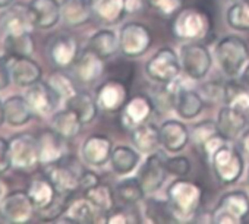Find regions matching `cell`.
<instances>
[{
	"label": "cell",
	"mask_w": 249,
	"mask_h": 224,
	"mask_svg": "<svg viewBox=\"0 0 249 224\" xmlns=\"http://www.w3.org/2000/svg\"><path fill=\"white\" fill-rule=\"evenodd\" d=\"M202 188L199 183L178 179L167 188V201L178 221H189L196 215L202 202Z\"/></svg>",
	"instance_id": "obj_1"
},
{
	"label": "cell",
	"mask_w": 249,
	"mask_h": 224,
	"mask_svg": "<svg viewBox=\"0 0 249 224\" xmlns=\"http://www.w3.org/2000/svg\"><path fill=\"white\" fill-rule=\"evenodd\" d=\"M211 27V17L207 11L196 6L182 8L173 17L172 34L182 41H198L210 34Z\"/></svg>",
	"instance_id": "obj_2"
},
{
	"label": "cell",
	"mask_w": 249,
	"mask_h": 224,
	"mask_svg": "<svg viewBox=\"0 0 249 224\" xmlns=\"http://www.w3.org/2000/svg\"><path fill=\"white\" fill-rule=\"evenodd\" d=\"M214 54L221 72L229 78H234L242 73L249 57V50L240 37L226 35L215 44Z\"/></svg>",
	"instance_id": "obj_3"
},
{
	"label": "cell",
	"mask_w": 249,
	"mask_h": 224,
	"mask_svg": "<svg viewBox=\"0 0 249 224\" xmlns=\"http://www.w3.org/2000/svg\"><path fill=\"white\" fill-rule=\"evenodd\" d=\"M249 215V196L243 190H230L224 193L211 212V221L215 224H239Z\"/></svg>",
	"instance_id": "obj_4"
},
{
	"label": "cell",
	"mask_w": 249,
	"mask_h": 224,
	"mask_svg": "<svg viewBox=\"0 0 249 224\" xmlns=\"http://www.w3.org/2000/svg\"><path fill=\"white\" fill-rule=\"evenodd\" d=\"M180 66L183 73L194 81L205 78L213 65V57L208 47L198 41H188L179 52Z\"/></svg>",
	"instance_id": "obj_5"
},
{
	"label": "cell",
	"mask_w": 249,
	"mask_h": 224,
	"mask_svg": "<svg viewBox=\"0 0 249 224\" xmlns=\"http://www.w3.org/2000/svg\"><path fill=\"white\" fill-rule=\"evenodd\" d=\"M153 43V34L145 24L128 22L119 33V50L124 57H140L148 52Z\"/></svg>",
	"instance_id": "obj_6"
},
{
	"label": "cell",
	"mask_w": 249,
	"mask_h": 224,
	"mask_svg": "<svg viewBox=\"0 0 249 224\" xmlns=\"http://www.w3.org/2000/svg\"><path fill=\"white\" fill-rule=\"evenodd\" d=\"M82 173L84 169L81 167V164L75 158L68 155L52 166H47L46 170V174L54 185L56 190L66 196L75 193L79 189V180Z\"/></svg>",
	"instance_id": "obj_7"
},
{
	"label": "cell",
	"mask_w": 249,
	"mask_h": 224,
	"mask_svg": "<svg viewBox=\"0 0 249 224\" xmlns=\"http://www.w3.org/2000/svg\"><path fill=\"white\" fill-rule=\"evenodd\" d=\"M210 164L213 167L215 177L223 185L236 183L240 179L243 169H245V163H243L240 153L229 144H224L213 155V158L210 160Z\"/></svg>",
	"instance_id": "obj_8"
},
{
	"label": "cell",
	"mask_w": 249,
	"mask_h": 224,
	"mask_svg": "<svg viewBox=\"0 0 249 224\" xmlns=\"http://www.w3.org/2000/svg\"><path fill=\"white\" fill-rule=\"evenodd\" d=\"M182 70L179 54L172 47L159 49L145 65V73L157 84H167L176 78Z\"/></svg>",
	"instance_id": "obj_9"
},
{
	"label": "cell",
	"mask_w": 249,
	"mask_h": 224,
	"mask_svg": "<svg viewBox=\"0 0 249 224\" xmlns=\"http://www.w3.org/2000/svg\"><path fill=\"white\" fill-rule=\"evenodd\" d=\"M9 150L12 167L18 170L31 172L40 164L37 138L30 134H18L12 137L9 141Z\"/></svg>",
	"instance_id": "obj_10"
},
{
	"label": "cell",
	"mask_w": 249,
	"mask_h": 224,
	"mask_svg": "<svg viewBox=\"0 0 249 224\" xmlns=\"http://www.w3.org/2000/svg\"><path fill=\"white\" fill-rule=\"evenodd\" d=\"M27 193L31 198L36 209L38 212H41L43 215H50V218L60 215V212L57 209H54V207L62 208L63 211L66 208V205L62 207L60 204H57V199L63 195L56 190L54 185L50 182L49 177L36 179V180L30 182V185L27 188Z\"/></svg>",
	"instance_id": "obj_11"
},
{
	"label": "cell",
	"mask_w": 249,
	"mask_h": 224,
	"mask_svg": "<svg viewBox=\"0 0 249 224\" xmlns=\"http://www.w3.org/2000/svg\"><path fill=\"white\" fill-rule=\"evenodd\" d=\"M129 100V85L116 78L104 81L95 89V101L98 108L106 113H120Z\"/></svg>",
	"instance_id": "obj_12"
},
{
	"label": "cell",
	"mask_w": 249,
	"mask_h": 224,
	"mask_svg": "<svg viewBox=\"0 0 249 224\" xmlns=\"http://www.w3.org/2000/svg\"><path fill=\"white\" fill-rule=\"evenodd\" d=\"M36 207L27 190H12L0 202V217L12 224H25L31 221Z\"/></svg>",
	"instance_id": "obj_13"
},
{
	"label": "cell",
	"mask_w": 249,
	"mask_h": 224,
	"mask_svg": "<svg viewBox=\"0 0 249 224\" xmlns=\"http://www.w3.org/2000/svg\"><path fill=\"white\" fill-rule=\"evenodd\" d=\"M154 108L156 105L153 98L144 94L134 95L120 110V123L126 131H132L135 126L150 121L154 113Z\"/></svg>",
	"instance_id": "obj_14"
},
{
	"label": "cell",
	"mask_w": 249,
	"mask_h": 224,
	"mask_svg": "<svg viewBox=\"0 0 249 224\" xmlns=\"http://www.w3.org/2000/svg\"><path fill=\"white\" fill-rule=\"evenodd\" d=\"M166 160L161 153H151L142 163L140 172H138V180L144 189L145 193H154L157 192L167 176L166 169Z\"/></svg>",
	"instance_id": "obj_15"
},
{
	"label": "cell",
	"mask_w": 249,
	"mask_h": 224,
	"mask_svg": "<svg viewBox=\"0 0 249 224\" xmlns=\"http://www.w3.org/2000/svg\"><path fill=\"white\" fill-rule=\"evenodd\" d=\"M11 72L12 82L21 88H28L33 84L41 81V66L30 56H11L5 57Z\"/></svg>",
	"instance_id": "obj_16"
},
{
	"label": "cell",
	"mask_w": 249,
	"mask_h": 224,
	"mask_svg": "<svg viewBox=\"0 0 249 224\" xmlns=\"http://www.w3.org/2000/svg\"><path fill=\"white\" fill-rule=\"evenodd\" d=\"M49 59L57 68L72 66L79 56V43L73 35L59 34L49 43Z\"/></svg>",
	"instance_id": "obj_17"
},
{
	"label": "cell",
	"mask_w": 249,
	"mask_h": 224,
	"mask_svg": "<svg viewBox=\"0 0 249 224\" xmlns=\"http://www.w3.org/2000/svg\"><path fill=\"white\" fill-rule=\"evenodd\" d=\"M113 151V142L107 135L94 134L89 135L82 147H81V157L82 160L91 167H101L110 163V155Z\"/></svg>",
	"instance_id": "obj_18"
},
{
	"label": "cell",
	"mask_w": 249,
	"mask_h": 224,
	"mask_svg": "<svg viewBox=\"0 0 249 224\" xmlns=\"http://www.w3.org/2000/svg\"><path fill=\"white\" fill-rule=\"evenodd\" d=\"M25 98L34 113L41 116H47L53 113L60 101L59 95L53 91L49 82H43V81H38L31 86H28L25 92Z\"/></svg>",
	"instance_id": "obj_19"
},
{
	"label": "cell",
	"mask_w": 249,
	"mask_h": 224,
	"mask_svg": "<svg viewBox=\"0 0 249 224\" xmlns=\"http://www.w3.org/2000/svg\"><path fill=\"white\" fill-rule=\"evenodd\" d=\"M66 139L62 138L54 129H46L43 131L38 138V155H40V164L47 167L52 166L62 158L66 157Z\"/></svg>",
	"instance_id": "obj_20"
},
{
	"label": "cell",
	"mask_w": 249,
	"mask_h": 224,
	"mask_svg": "<svg viewBox=\"0 0 249 224\" xmlns=\"http://www.w3.org/2000/svg\"><path fill=\"white\" fill-rule=\"evenodd\" d=\"M28 11L34 28L38 30H50L62 19L60 3L57 0H31Z\"/></svg>",
	"instance_id": "obj_21"
},
{
	"label": "cell",
	"mask_w": 249,
	"mask_h": 224,
	"mask_svg": "<svg viewBox=\"0 0 249 224\" xmlns=\"http://www.w3.org/2000/svg\"><path fill=\"white\" fill-rule=\"evenodd\" d=\"M73 70L79 82L94 84L106 70L104 59L87 47L82 53H79L76 62L73 63Z\"/></svg>",
	"instance_id": "obj_22"
},
{
	"label": "cell",
	"mask_w": 249,
	"mask_h": 224,
	"mask_svg": "<svg viewBox=\"0 0 249 224\" xmlns=\"http://www.w3.org/2000/svg\"><path fill=\"white\" fill-rule=\"evenodd\" d=\"M160 141L166 151L178 154L183 151L191 141L188 128L179 121H166L160 126Z\"/></svg>",
	"instance_id": "obj_23"
},
{
	"label": "cell",
	"mask_w": 249,
	"mask_h": 224,
	"mask_svg": "<svg viewBox=\"0 0 249 224\" xmlns=\"http://www.w3.org/2000/svg\"><path fill=\"white\" fill-rule=\"evenodd\" d=\"M248 126V115L229 105H223L217 116V128L218 132L227 139H236L240 134L245 132Z\"/></svg>",
	"instance_id": "obj_24"
},
{
	"label": "cell",
	"mask_w": 249,
	"mask_h": 224,
	"mask_svg": "<svg viewBox=\"0 0 249 224\" xmlns=\"http://www.w3.org/2000/svg\"><path fill=\"white\" fill-rule=\"evenodd\" d=\"M92 18L103 25H116L126 15L124 0H88Z\"/></svg>",
	"instance_id": "obj_25"
},
{
	"label": "cell",
	"mask_w": 249,
	"mask_h": 224,
	"mask_svg": "<svg viewBox=\"0 0 249 224\" xmlns=\"http://www.w3.org/2000/svg\"><path fill=\"white\" fill-rule=\"evenodd\" d=\"M202 107H204L202 97L196 91L188 88L186 85L176 92L173 110L176 111L180 119L192 121L198 118L202 111Z\"/></svg>",
	"instance_id": "obj_26"
},
{
	"label": "cell",
	"mask_w": 249,
	"mask_h": 224,
	"mask_svg": "<svg viewBox=\"0 0 249 224\" xmlns=\"http://www.w3.org/2000/svg\"><path fill=\"white\" fill-rule=\"evenodd\" d=\"M3 110H5V122L12 128H19L27 125L34 115L25 95H11L6 101H3Z\"/></svg>",
	"instance_id": "obj_27"
},
{
	"label": "cell",
	"mask_w": 249,
	"mask_h": 224,
	"mask_svg": "<svg viewBox=\"0 0 249 224\" xmlns=\"http://www.w3.org/2000/svg\"><path fill=\"white\" fill-rule=\"evenodd\" d=\"M131 132V139L135 148L140 153L151 154L157 150L159 145H161L160 141V128L153 122H144L138 126H135Z\"/></svg>",
	"instance_id": "obj_28"
},
{
	"label": "cell",
	"mask_w": 249,
	"mask_h": 224,
	"mask_svg": "<svg viewBox=\"0 0 249 224\" xmlns=\"http://www.w3.org/2000/svg\"><path fill=\"white\" fill-rule=\"evenodd\" d=\"M2 27L6 35H18V34L31 33V30L34 28V24L31 21L28 6L17 5V6L8 8V12L3 15V19H2Z\"/></svg>",
	"instance_id": "obj_29"
},
{
	"label": "cell",
	"mask_w": 249,
	"mask_h": 224,
	"mask_svg": "<svg viewBox=\"0 0 249 224\" xmlns=\"http://www.w3.org/2000/svg\"><path fill=\"white\" fill-rule=\"evenodd\" d=\"M98 215H103L91 202L89 199L79 198L72 201L69 205H66L62 217V221L66 223H78V224H89V223H95Z\"/></svg>",
	"instance_id": "obj_30"
},
{
	"label": "cell",
	"mask_w": 249,
	"mask_h": 224,
	"mask_svg": "<svg viewBox=\"0 0 249 224\" xmlns=\"http://www.w3.org/2000/svg\"><path fill=\"white\" fill-rule=\"evenodd\" d=\"M60 17L68 27H81L91 19L88 0H62Z\"/></svg>",
	"instance_id": "obj_31"
},
{
	"label": "cell",
	"mask_w": 249,
	"mask_h": 224,
	"mask_svg": "<svg viewBox=\"0 0 249 224\" xmlns=\"http://www.w3.org/2000/svg\"><path fill=\"white\" fill-rule=\"evenodd\" d=\"M140 163V153L128 145H117L110 155V164L116 174L126 176L132 173Z\"/></svg>",
	"instance_id": "obj_32"
},
{
	"label": "cell",
	"mask_w": 249,
	"mask_h": 224,
	"mask_svg": "<svg viewBox=\"0 0 249 224\" xmlns=\"http://www.w3.org/2000/svg\"><path fill=\"white\" fill-rule=\"evenodd\" d=\"M82 125L84 123L81 122L78 115L68 107L66 110H60L57 113H54L52 119V129H54L66 141L76 138L82 129Z\"/></svg>",
	"instance_id": "obj_33"
},
{
	"label": "cell",
	"mask_w": 249,
	"mask_h": 224,
	"mask_svg": "<svg viewBox=\"0 0 249 224\" xmlns=\"http://www.w3.org/2000/svg\"><path fill=\"white\" fill-rule=\"evenodd\" d=\"M66 107L75 111L84 125L91 123L97 118V113L100 110L95 98L85 91H78L72 98H69L66 101Z\"/></svg>",
	"instance_id": "obj_34"
},
{
	"label": "cell",
	"mask_w": 249,
	"mask_h": 224,
	"mask_svg": "<svg viewBox=\"0 0 249 224\" xmlns=\"http://www.w3.org/2000/svg\"><path fill=\"white\" fill-rule=\"evenodd\" d=\"M88 49L97 53L101 59H110L119 52V38L111 30H100L89 37Z\"/></svg>",
	"instance_id": "obj_35"
},
{
	"label": "cell",
	"mask_w": 249,
	"mask_h": 224,
	"mask_svg": "<svg viewBox=\"0 0 249 224\" xmlns=\"http://www.w3.org/2000/svg\"><path fill=\"white\" fill-rule=\"evenodd\" d=\"M84 196L87 199H89V202L103 214L106 215L108 211H111L116 207V195L114 190L111 189L110 185L107 183H97L95 186L84 190Z\"/></svg>",
	"instance_id": "obj_36"
},
{
	"label": "cell",
	"mask_w": 249,
	"mask_h": 224,
	"mask_svg": "<svg viewBox=\"0 0 249 224\" xmlns=\"http://www.w3.org/2000/svg\"><path fill=\"white\" fill-rule=\"evenodd\" d=\"M224 105L236 108L243 113H249V88H246L242 82L230 81L224 84V94H223Z\"/></svg>",
	"instance_id": "obj_37"
},
{
	"label": "cell",
	"mask_w": 249,
	"mask_h": 224,
	"mask_svg": "<svg viewBox=\"0 0 249 224\" xmlns=\"http://www.w3.org/2000/svg\"><path fill=\"white\" fill-rule=\"evenodd\" d=\"M144 189L138 180V177H126L120 180L116 186H114V195L116 199L119 202H122L123 205H135L140 201H142L144 198Z\"/></svg>",
	"instance_id": "obj_38"
},
{
	"label": "cell",
	"mask_w": 249,
	"mask_h": 224,
	"mask_svg": "<svg viewBox=\"0 0 249 224\" xmlns=\"http://www.w3.org/2000/svg\"><path fill=\"white\" fill-rule=\"evenodd\" d=\"M144 218L150 223H176V217L169 201H161L157 198H150L144 205Z\"/></svg>",
	"instance_id": "obj_39"
},
{
	"label": "cell",
	"mask_w": 249,
	"mask_h": 224,
	"mask_svg": "<svg viewBox=\"0 0 249 224\" xmlns=\"http://www.w3.org/2000/svg\"><path fill=\"white\" fill-rule=\"evenodd\" d=\"M5 50L11 56H31L36 50V41L31 33L6 35L5 37Z\"/></svg>",
	"instance_id": "obj_40"
},
{
	"label": "cell",
	"mask_w": 249,
	"mask_h": 224,
	"mask_svg": "<svg viewBox=\"0 0 249 224\" xmlns=\"http://www.w3.org/2000/svg\"><path fill=\"white\" fill-rule=\"evenodd\" d=\"M227 24L237 31H248L249 30V0L246 2L233 3L227 9L226 15Z\"/></svg>",
	"instance_id": "obj_41"
},
{
	"label": "cell",
	"mask_w": 249,
	"mask_h": 224,
	"mask_svg": "<svg viewBox=\"0 0 249 224\" xmlns=\"http://www.w3.org/2000/svg\"><path fill=\"white\" fill-rule=\"evenodd\" d=\"M47 82L53 88V91L59 95L60 100L68 101L69 98H72L78 92L73 79L71 76H68L66 73H63V72H54L49 78Z\"/></svg>",
	"instance_id": "obj_42"
},
{
	"label": "cell",
	"mask_w": 249,
	"mask_h": 224,
	"mask_svg": "<svg viewBox=\"0 0 249 224\" xmlns=\"http://www.w3.org/2000/svg\"><path fill=\"white\" fill-rule=\"evenodd\" d=\"M217 134H220V132H218V128H217V122H214V121H202V122H198V123H195L191 128V132H189L191 141L198 148H201L210 138H213Z\"/></svg>",
	"instance_id": "obj_43"
},
{
	"label": "cell",
	"mask_w": 249,
	"mask_h": 224,
	"mask_svg": "<svg viewBox=\"0 0 249 224\" xmlns=\"http://www.w3.org/2000/svg\"><path fill=\"white\" fill-rule=\"evenodd\" d=\"M147 5L163 18H173L183 5V0H147Z\"/></svg>",
	"instance_id": "obj_44"
},
{
	"label": "cell",
	"mask_w": 249,
	"mask_h": 224,
	"mask_svg": "<svg viewBox=\"0 0 249 224\" xmlns=\"http://www.w3.org/2000/svg\"><path fill=\"white\" fill-rule=\"evenodd\" d=\"M111 73V78H116L119 81H123L124 84H131L134 79V65L126 60H114L110 68L107 69Z\"/></svg>",
	"instance_id": "obj_45"
},
{
	"label": "cell",
	"mask_w": 249,
	"mask_h": 224,
	"mask_svg": "<svg viewBox=\"0 0 249 224\" xmlns=\"http://www.w3.org/2000/svg\"><path fill=\"white\" fill-rule=\"evenodd\" d=\"M104 221L108 224H131V223H140L141 220L137 218L135 212H131L124 207H114L111 211H108L104 215Z\"/></svg>",
	"instance_id": "obj_46"
},
{
	"label": "cell",
	"mask_w": 249,
	"mask_h": 224,
	"mask_svg": "<svg viewBox=\"0 0 249 224\" xmlns=\"http://www.w3.org/2000/svg\"><path fill=\"white\" fill-rule=\"evenodd\" d=\"M166 169L167 173L176 176V177H186L191 173L192 164L186 155H176L166 160Z\"/></svg>",
	"instance_id": "obj_47"
},
{
	"label": "cell",
	"mask_w": 249,
	"mask_h": 224,
	"mask_svg": "<svg viewBox=\"0 0 249 224\" xmlns=\"http://www.w3.org/2000/svg\"><path fill=\"white\" fill-rule=\"evenodd\" d=\"M224 144H227V139H226L221 134H217V135H214L213 138H210L199 150H201L202 155L205 157V160L210 161V160L213 158V155H214Z\"/></svg>",
	"instance_id": "obj_48"
},
{
	"label": "cell",
	"mask_w": 249,
	"mask_h": 224,
	"mask_svg": "<svg viewBox=\"0 0 249 224\" xmlns=\"http://www.w3.org/2000/svg\"><path fill=\"white\" fill-rule=\"evenodd\" d=\"M12 167V158H11V150H9V141L5 138H0V174L6 173Z\"/></svg>",
	"instance_id": "obj_49"
},
{
	"label": "cell",
	"mask_w": 249,
	"mask_h": 224,
	"mask_svg": "<svg viewBox=\"0 0 249 224\" xmlns=\"http://www.w3.org/2000/svg\"><path fill=\"white\" fill-rule=\"evenodd\" d=\"M100 177L98 174H95L91 170H84V173L81 174V180H79V189L81 190H87L92 186H95L97 183H100Z\"/></svg>",
	"instance_id": "obj_50"
},
{
	"label": "cell",
	"mask_w": 249,
	"mask_h": 224,
	"mask_svg": "<svg viewBox=\"0 0 249 224\" xmlns=\"http://www.w3.org/2000/svg\"><path fill=\"white\" fill-rule=\"evenodd\" d=\"M11 82H12V78H11V72L6 65V60L0 59V91L6 89Z\"/></svg>",
	"instance_id": "obj_51"
},
{
	"label": "cell",
	"mask_w": 249,
	"mask_h": 224,
	"mask_svg": "<svg viewBox=\"0 0 249 224\" xmlns=\"http://www.w3.org/2000/svg\"><path fill=\"white\" fill-rule=\"evenodd\" d=\"M147 0H124V8H126V14L134 15L144 9V5Z\"/></svg>",
	"instance_id": "obj_52"
},
{
	"label": "cell",
	"mask_w": 249,
	"mask_h": 224,
	"mask_svg": "<svg viewBox=\"0 0 249 224\" xmlns=\"http://www.w3.org/2000/svg\"><path fill=\"white\" fill-rule=\"evenodd\" d=\"M240 82H242L246 88H249V65H246L245 69L242 70V73H240Z\"/></svg>",
	"instance_id": "obj_53"
},
{
	"label": "cell",
	"mask_w": 249,
	"mask_h": 224,
	"mask_svg": "<svg viewBox=\"0 0 249 224\" xmlns=\"http://www.w3.org/2000/svg\"><path fill=\"white\" fill-rule=\"evenodd\" d=\"M242 148L246 154H249V131L243 132V137H242Z\"/></svg>",
	"instance_id": "obj_54"
},
{
	"label": "cell",
	"mask_w": 249,
	"mask_h": 224,
	"mask_svg": "<svg viewBox=\"0 0 249 224\" xmlns=\"http://www.w3.org/2000/svg\"><path fill=\"white\" fill-rule=\"evenodd\" d=\"M15 0H0V9H8L14 5Z\"/></svg>",
	"instance_id": "obj_55"
},
{
	"label": "cell",
	"mask_w": 249,
	"mask_h": 224,
	"mask_svg": "<svg viewBox=\"0 0 249 224\" xmlns=\"http://www.w3.org/2000/svg\"><path fill=\"white\" fill-rule=\"evenodd\" d=\"M5 122V110H3V101L0 100V125Z\"/></svg>",
	"instance_id": "obj_56"
},
{
	"label": "cell",
	"mask_w": 249,
	"mask_h": 224,
	"mask_svg": "<svg viewBox=\"0 0 249 224\" xmlns=\"http://www.w3.org/2000/svg\"><path fill=\"white\" fill-rule=\"evenodd\" d=\"M233 3H239V2H246V0H231Z\"/></svg>",
	"instance_id": "obj_57"
},
{
	"label": "cell",
	"mask_w": 249,
	"mask_h": 224,
	"mask_svg": "<svg viewBox=\"0 0 249 224\" xmlns=\"http://www.w3.org/2000/svg\"><path fill=\"white\" fill-rule=\"evenodd\" d=\"M248 183H249V169H248Z\"/></svg>",
	"instance_id": "obj_58"
}]
</instances>
